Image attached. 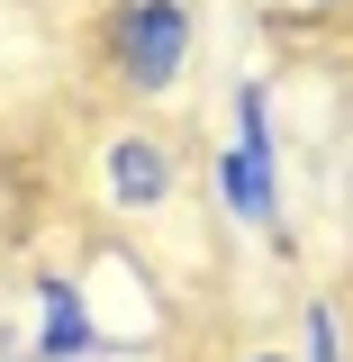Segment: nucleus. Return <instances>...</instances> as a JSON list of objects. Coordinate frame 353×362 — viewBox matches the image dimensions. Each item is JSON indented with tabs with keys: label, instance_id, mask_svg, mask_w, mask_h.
<instances>
[{
	"label": "nucleus",
	"instance_id": "nucleus-1",
	"mask_svg": "<svg viewBox=\"0 0 353 362\" xmlns=\"http://www.w3.org/2000/svg\"><path fill=\"white\" fill-rule=\"evenodd\" d=\"M190 54H199V18H190V0H118V9H109V73H118L136 100L181 90Z\"/></svg>",
	"mask_w": 353,
	"mask_h": 362
},
{
	"label": "nucleus",
	"instance_id": "nucleus-2",
	"mask_svg": "<svg viewBox=\"0 0 353 362\" xmlns=\"http://www.w3.org/2000/svg\"><path fill=\"white\" fill-rule=\"evenodd\" d=\"M173 190H181V163H173V145L154 127H127V136L100 145V199H109L118 218H154Z\"/></svg>",
	"mask_w": 353,
	"mask_h": 362
},
{
	"label": "nucleus",
	"instance_id": "nucleus-3",
	"mask_svg": "<svg viewBox=\"0 0 353 362\" xmlns=\"http://www.w3.org/2000/svg\"><path fill=\"white\" fill-rule=\"evenodd\" d=\"M28 354H37V362H91V354H118V344L100 335V317H91L82 281L37 272V335H28Z\"/></svg>",
	"mask_w": 353,
	"mask_h": 362
},
{
	"label": "nucleus",
	"instance_id": "nucleus-4",
	"mask_svg": "<svg viewBox=\"0 0 353 362\" xmlns=\"http://www.w3.org/2000/svg\"><path fill=\"white\" fill-rule=\"evenodd\" d=\"M209 190H218V209H226L236 226H254V235H281V154L226 145L218 163H209Z\"/></svg>",
	"mask_w": 353,
	"mask_h": 362
},
{
	"label": "nucleus",
	"instance_id": "nucleus-5",
	"mask_svg": "<svg viewBox=\"0 0 353 362\" xmlns=\"http://www.w3.org/2000/svg\"><path fill=\"white\" fill-rule=\"evenodd\" d=\"M236 145L272 154V90L263 82H236Z\"/></svg>",
	"mask_w": 353,
	"mask_h": 362
},
{
	"label": "nucleus",
	"instance_id": "nucleus-6",
	"mask_svg": "<svg viewBox=\"0 0 353 362\" xmlns=\"http://www.w3.org/2000/svg\"><path fill=\"white\" fill-rule=\"evenodd\" d=\"M299 335H308V362H345V317H335V299H308L299 308Z\"/></svg>",
	"mask_w": 353,
	"mask_h": 362
},
{
	"label": "nucleus",
	"instance_id": "nucleus-7",
	"mask_svg": "<svg viewBox=\"0 0 353 362\" xmlns=\"http://www.w3.org/2000/svg\"><path fill=\"white\" fill-rule=\"evenodd\" d=\"M245 362H290V354H245Z\"/></svg>",
	"mask_w": 353,
	"mask_h": 362
},
{
	"label": "nucleus",
	"instance_id": "nucleus-8",
	"mask_svg": "<svg viewBox=\"0 0 353 362\" xmlns=\"http://www.w3.org/2000/svg\"><path fill=\"white\" fill-rule=\"evenodd\" d=\"M308 9H335V0H308Z\"/></svg>",
	"mask_w": 353,
	"mask_h": 362
}]
</instances>
